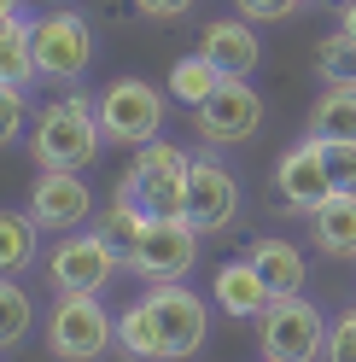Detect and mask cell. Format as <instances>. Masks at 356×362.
Listing matches in <instances>:
<instances>
[{"label":"cell","mask_w":356,"mask_h":362,"mask_svg":"<svg viewBox=\"0 0 356 362\" xmlns=\"http://www.w3.org/2000/svg\"><path fill=\"white\" fill-rule=\"evenodd\" d=\"M0 82H18V88L41 82V64H35V18L18 12V0H0Z\"/></svg>","instance_id":"obj_16"},{"label":"cell","mask_w":356,"mask_h":362,"mask_svg":"<svg viewBox=\"0 0 356 362\" xmlns=\"http://www.w3.org/2000/svg\"><path fill=\"white\" fill-rule=\"evenodd\" d=\"M35 64L47 82H82L94 64V30L76 12H41L35 18Z\"/></svg>","instance_id":"obj_10"},{"label":"cell","mask_w":356,"mask_h":362,"mask_svg":"<svg viewBox=\"0 0 356 362\" xmlns=\"http://www.w3.org/2000/svg\"><path fill=\"white\" fill-rule=\"evenodd\" d=\"M117 345H123L129 362H164V339H158V322H152L146 298L117 310Z\"/></svg>","instance_id":"obj_21"},{"label":"cell","mask_w":356,"mask_h":362,"mask_svg":"<svg viewBox=\"0 0 356 362\" xmlns=\"http://www.w3.org/2000/svg\"><path fill=\"white\" fill-rule=\"evenodd\" d=\"M117 345V315L100 304V292H59L47 315V351L59 362H100Z\"/></svg>","instance_id":"obj_4"},{"label":"cell","mask_w":356,"mask_h":362,"mask_svg":"<svg viewBox=\"0 0 356 362\" xmlns=\"http://www.w3.org/2000/svg\"><path fill=\"white\" fill-rule=\"evenodd\" d=\"M321 146H327L333 193H356V141H321Z\"/></svg>","instance_id":"obj_26"},{"label":"cell","mask_w":356,"mask_h":362,"mask_svg":"<svg viewBox=\"0 0 356 362\" xmlns=\"http://www.w3.org/2000/svg\"><path fill=\"white\" fill-rule=\"evenodd\" d=\"M187 175H193V152L175 141H146L135 152V164L123 170L117 193L123 205H135L146 216H187Z\"/></svg>","instance_id":"obj_2"},{"label":"cell","mask_w":356,"mask_h":362,"mask_svg":"<svg viewBox=\"0 0 356 362\" xmlns=\"http://www.w3.org/2000/svg\"><path fill=\"white\" fill-rule=\"evenodd\" d=\"M30 327H35V298L18 281H6V286H0V345L18 351L30 339Z\"/></svg>","instance_id":"obj_24"},{"label":"cell","mask_w":356,"mask_h":362,"mask_svg":"<svg viewBox=\"0 0 356 362\" xmlns=\"http://www.w3.org/2000/svg\"><path fill=\"white\" fill-rule=\"evenodd\" d=\"M210 298H216L222 315H234V322H257V315L275 304V292L251 269V257H228V263H216V275H210Z\"/></svg>","instance_id":"obj_14"},{"label":"cell","mask_w":356,"mask_h":362,"mask_svg":"<svg viewBox=\"0 0 356 362\" xmlns=\"http://www.w3.org/2000/svg\"><path fill=\"white\" fill-rule=\"evenodd\" d=\"M164 111H170L164 94L146 76H117L100 94V129H105L111 146H146V141H158Z\"/></svg>","instance_id":"obj_5"},{"label":"cell","mask_w":356,"mask_h":362,"mask_svg":"<svg viewBox=\"0 0 356 362\" xmlns=\"http://www.w3.org/2000/svg\"><path fill=\"white\" fill-rule=\"evenodd\" d=\"M193 129L210 146H246L263 129V94L251 88V76H222V88L193 111Z\"/></svg>","instance_id":"obj_8"},{"label":"cell","mask_w":356,"mask_h":362,"mask_svg":"<svg viewBox=\"0 0 356 362\" xmlns=\"http://www.w3.org/2000/svg\"><path fill=\"white\" fill-rule=\"evenodd\" d=\"M263 362H269V356H263Z\"/></svg>","instance_id":"obj_33"},{"label":"cell","mask_w":356,"mask_h":362,"mask_svg":"<svg viewBox=\"0 0 356 362\" xmlns=\"http://www.w3.org/2000/svg\"><path fill=\"white\" fill-rule=\"evenodd\" d=\"M327 362H356V310L333 315V339H327Z\"/></svg>","instance_id":"obj_29"},{"label":"cell","mask_w":356,"mask_h":362,"mask_svg":"<svg viewBox=\"0 0 356 362\" xmlns=\"http://www.w3.org/2000/svg\"><path fill=\"white\" fill-rule=\"evenodd\" d=\"M100 100L88 94H64L53 105H41L30 117V158L35 170H88L100 158Z\"/></svg>","instance_id":"obj_1"},{"label":"cell","mask_w":356,"mask_h":362,"mask_svg":"<svg viewBox=\"0 0 356 362\" xmlns=\"http://www.w3.org/2000/svg\"><path fill=\"white\" fill-rule=\"evenodd\" d=\"M275 187H280V205L298 211V216H316L327 199H333V175H327V146L316 134H304L298 146L280 152L275 164Z\"/></svg>","instance_id":"obj_13"},{"label":"cell","mask_w":356,"mask_h":362,"mask_svg":"<svg viewBox=\"0 0 356 362\" xmlns=\"http://www.w3.org/2000/svg\"><path fill=\"white\" fill-rule=\"evenodd\" d=\"M339 30L356 41V0H345V6H339Z\"/></svg>","instance_id":"obj_31"},{"label":"cell","mask_w":356,"mask_h":362,"mask_svg":"<svg viewBox=\"0 0 356 362\" xmlns=\"http://www.w3.org/2000/svg\"><path fill=\"white\" fill-rule=\"evenodd\" d=\"M327 339H333L327 315L304 292H286L257 315V345L269 362H327Z\"/></svg>","instance_id":"obj_3"},{"label":"cell","mask_w":356,"mask_h":362,"mask_svg":"<svg viewBox=\"0 0 356 362\" xmlns=\"http://www.w3.org/2000/svg\"><path fill=\"white\" fill-rule=\"evenodd\" d=\"M246 257H251L257 275L269 281L275 298H286V292H304V286H309V263H304V252H298L292 240H280V234H263Z\"/></svg>","instance_id":"obj_17"},{"label":"cell","mask_w":356,"mask_h":362,"mask_svg":"<svg viewBox=\"0 0 356 362\" xmlns=\"http://www.w3.org/2000/svg\"><path fill=\"white\" fill-rule=\"evenodd\" d=\"M35 252H41L35 216L30 211H6L0 216V269H6V275H24V269L35 263Z\"/></svg>","instance_id":"obj_22"},{"label":"cell","mask_w":356,"mask_h":362,"mask_svg":"<svg viewBox=\"0 0 356 362\" xmlns=\"http://www.w3.org/2000/svg\"><path fill=\"white\" fill-rule=\"evenodd\" d=\"M41 234H76L88 216H94V187L82 181V170H41L30 181V205Z\"/></svg>","instance_id":"obj_12"},{"label":"cell","mask_w":356,"mask_h":362,"mask_svg":"<svg viewBox=\"0 0 356 362\" xmlns=\"http://www.w3.org/2000/svg\"><path fill=\"white\" fill-rule=\"evenodd\" d=\"M24 94H30V88L0 82V141H18V134H30V129H24Z\"/></svg>","instance_id":"obj_27"},{"label":"cell","mask_w":356,"mask_h":362,"mask_svg":"<svg viewBox=\"0 0 356 362\" xmlns=\"http://www.w3.org/2000/svg\"><path fill=\"white\" fill-rule=\"evenodd\" d=\"M304 6H309V0H304Z\"/></svg>","instance_id":"obj_32"},{"label":"cell","mask_w":356,"mask_h":362,"mask_svg":"<svg viewBox=\"0 0 356 362\" xmlns=\"http://www.w3.org/2000/svg\"><path fill=\"white\" fill-rule=\"evenodd\" d=\"M316 71H321V82H339V76H356V41H350L345 30H333V35H321V47H316Z\"/></svg>","instance_id":"obj_25"},{"label":"cell","mask_w":356,"mask_h":362,"mask_svg":"<svg viewBox=\"0 0 356 362\" xmlns=\"http://www.w3.org/2000/svg\"><path fill=\"white\" fill-rule=\"evenodd\" d=\"M309 134L316 141H356V76L327 82L309 105Z\"/></svg>","instance_id":"obj_18"},{"label":"cell","mask_w":356,"mask_h":362,"mask_svg":"<svg viewBox=\"0 0 356 362\" xmlns=\"http://www.w3.org/2000/svg\"><path fill=\"white\" fill-rule=\"evenodd\" d=\"M309 240L327 257H350L356 263V193H333L327 205L309 216Z\"/></svg>","instance_id":"obj_19"},{"label":"cell","mask_w":356,"mask_h":362,"mask_svg":"<svg viewBox=\"0 0 356 362\" xmlns=\"http://www.w3.org/2000/svg\"><path fill=\"white\" fill-rule=\"evenodd\" d=\"M216 88H222V71H216L205 53H182V59L170 64V100H175V105L198 111V105L216 94Z\"/></svg>","instance_id":"obj_20"},{"label":"cell","mask_w":356,"mask_h":362,"mask_svg":"<svg viewBox=\"0 0 356 362\" xmlns=\"http://www.w3.org/2000/svg\"><path fill=\"white\" fill-rule=\"evenodd\" d=\"M239 18H251V24H280V18L304 12V0H234Z\"/></svg>","instance_id":"obj_28"},{"label":"cell","mask_w":356,"mask_h":362,"mask_svg":"<svg viewBox=\"0 0 356 362\" xmlns=\"http://www.w3.org/2000/svg\"><path fill=\"white\" fill-rule=\"evenodd\" d=\"M187 222L198 234H228L239 222V175L222 164V158L198 152L193 175H187Z\"/></svg>","instance_id":"obj_11"},{"label":"cell","mask_w":356,"mask_h":362,"mask_svg":"<svg viewBox=\"0 0 356 362\" xmlns=\"http://www.w3.org/2000/svg\"><path fill=\"white\" fill-rule=\"evenodd\" d=\"M198 234L187 216H152L146 234L135 245V257H129V275L146 281V286H170V281H187L193 263H198Z\"/></svg>","instance_id":"obj_6"},{"label":"cell","mask_w":356,"mask_h":362,"mask_svg":"<svg viewBox=\"0 0 356 362\" xmlns=\"http://www.w3.org/2000/svg\"><path fill=\"white\" fill-rule=\"evenodd\" d=\"M146 310L158 322L164 339V362H187L205 351V333H210V304L198 298L187 281H170V286H152L146 292Z\"/></svg>","instance_id":"obj_7"},{"label":"cell","mask_w":356,"mask_h":362,"mask_svg":"<svg viewBox=\"0 0 356 362\" xmlns=\"http://www.w3.org/2000/svg\"><path fill=\"white\" fill-rule=\"evenodd\" d=\"M135 6L146 18H182V12H193V0H135Z\"/></svg>","instance_id":"obj_30"},{"label":"cell","mask_w":356,"mask_h":362,"mask_svg":"<svg viewBox=\"0 0 356 362\" xmlns=\"http://www.w3.org/2000/svg\"><path fill=\"white\" fill-rule=\"evenodd\" d=\"M146 222H152L146 211L123 205V199H111V205L100 211V228H94V234H100V240L111 245V252L123 257V269H129V257H135V245H141V234H146Z\"/></svg>","instance_id":"obj_23"},{"label":"cell","mask_w":356,"mask_h":362,"mask_svg":"<svg viewBox=\"0 0 356 362\" xmlns=\"http://www.w3.org/2000/svg\"><path fill=\"white\" fill-rule=\"evenodd\" d=\"M117 269H123V257L94 228L88 234L76 228V234H59L53 257H47V281H53V292H105L117 281Z\"/></svg>","instance_id":"obj_9"},{"label":"cell","mask_w":356,"mask_h":362,"mask_svg":"<svg viewBox=\"0 0 356 362\" xmlns=\"http://www.w3.org/2000/svg\"><path fill=\"white\" fill-rule=\"evenodd\" d=\"M198 53H205L222 76H251L263 64V41L251 30V18H216V24H205V35H198Z\"/></svg>","instance_id":"obj_15"}]
</instances>
